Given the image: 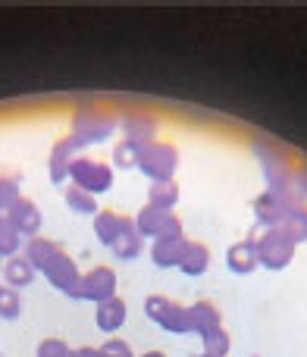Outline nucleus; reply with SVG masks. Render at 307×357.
<instances>
[{
    "instance_id": "f257e3e1",
    "label": "nucleus",
    "mask_w": 307,
    "mask_h": 357,
    "mask_svg": "<svg viewBox=\"0 0 307 357\" xmlns=\"http://www.w3.org/2000/svg\"><path fill=\"white\" fill-rule=\"evenodd\" d=\"M295 245L298 241L292 238L283 226L267 229L257 241V264H264L267 270H283V266H289V260L295 257Z\"/></svg>"
},
{
    "instance_id": "f03ea898",
    "label": "nucleus",
    "mask_w": 307,
    "mask_h": 357,
    "mask_svg": "<svg viewBox=\"0 0 307 357\" xmlns=\"http://www.w3.org/2000/svg\"><path fill=\"white\" fill-rule=\"evenodd\" d=\"M113 126H117L113 113L94 110V107H82V110L75 113V123H73V142L79 144V148L94 144V142H104V138L113 132Z\"/></svg>"
},
{
    "instance_id": "7ed1b4c3",
    "label": "nucleus",
    "mask_w": 307,
    "mask_h": 357,
    "mask_svg": "<svg viewBox=\"0 0 307 357\" xmlns=\"http://www.w3.org/2000/svg\"><path fill=\"white\" fill-rule=\"evenodd\" d=\"M179 151L166 142H151L138 151V169L144 176H151L154 182H170V176L176 173Z\"/></svg>"
},
{
    "instance_id": "20e7f679",
    "label": "nucleus",
    "mask_w": 307,
    "mask_h": 357,
    "mask_svg": "<svg viewBox=\"0 0 307 357\" xmlns=\"http://www.w3.org/2000/svg\"><path fill=\"white\" fill-rule=\"evenodd\" d=\"M69 298H82V301H94V304L110 301V298H117V273L110 266H94L79 279V285H75V291Z\"/></svg>"
},
{
    "instance_id": "39448f33",
    "label": "nucleus",
    "mask_w": 307,
    "mask_h": 357,
    "mask_svg": "<svg viewBox=\"0 0 307 357\" xmlns=\"http://www.w3.org/2000/svg\"><path fill=\"white\" fill-rule=\"evenodd\" d=\"M144 310H148V317H151L154 323H160V326L170 329V333H191V314H188V307L170 301V298L151 295L148 301H144Z\"/></svg>"
},
{
    "instance_id": "423d86ee",
    "label": "nucleus",
    "mask_w": 307,
    "mask_h": 357,
    "mask_svg": "<svg viewBox=\"0 0 307 357\" xmlns=\"http://www.w3.org/2000/svg\"><path fill=\"white\" fill-rule=\"evenodd\" d=\"M69 178H73L79 188L91 191V195H100V191H107L113 185V169L107 167V163L94 160V157H75Z\"/></svg>"
},
{
    "instance_id": "0eeeda50",
    "label": "nucleus",
    "mask_w": 307,
    "mask_h": 357,
    "mask_svg": "<svg viewBox=\"0 0 307 357\" xmlns=\"http://www.w3.org/2000/svg\"><path fill=\"white\" fill-rule=\"evenodd\" d=\"M44 276H47V282L54 285V289H60V291H66V295H73L75 291V285H79V279H82V273H79V266H75V260L69 257L66 251H60L54 260H50L47 266H44Z\"/></svg>"
},
{
    "instance_id": "6e6552de",
    "label": "nucleus",
    "mask_w": 307,
    "mask_h": 357,
    "mask_svg": "<svg viewBox=\"0 0 307 357\" xmlns=\"http://www.w3.org/2000/svg\"><path fill=\"white\" fill-rule=\"evenodd\" d=\"M75 151H79V144L73 142V135L60 138V142L54 144V151H50V182H54V185H63L69 178V173H73Z\"/></svg>"
},
{
    "instance_id": "1a4fd4ad",
    "label": "nucleus",
    "mask_w": 307,
    "mask_h": 357,
    "mask_svg": "<svg viewBox=\"0 0 307 357\" xmlns=\"http://www.w3.org/2000/svg\"><path fill=\"white\" fill-rule=\"evenodd\" d=\"M6 220H10L22 235H31V238H35L38 229H41V210H38L35 201H29V197H19V201L13 204L10 210H6Z\"/></svg>"
},
{
    "instance_id": "9d476101",
    "label": "nucleus",
    "mask_w": 307,
    "mask_h": 357,
    "mask_svg": "<svg viewBox=\"0 0 307 357\" xmlns=\"http://www.w3.org/2000/svg\"><path fill=\"white\" fill-rule=\"evenodd\" d=\"M132 226H135V220L117 213V210H100V213L94 216V232H98V238L104 241V245H113V241L123 232H129Z\"/></svg>"
},
{
    "instance_id": "9b49d317",
    "label": "nucleus",
    "mask_w": 307,
    "mask_h": 357,
    "mask_svg": "<svg viewBox=\"0 0 307 357\" xmlns=\"http://www.w3.org/2000/svg\"><path fill=\"white\" fill-rule=\"evenodd\" d=\"M94 320H98L100 333H117L126 323V301L123 298H110V301H100L94 310Z\"/></svg>"
},
{
    "instance_id": "f8f14e48",
    "label": "nucleus",
    "mask_w": 307,
    "mask_h": 357,
    "mask_svg": "<svg viewBox=\"0 0 307 357\" xmlns=\"http://www.w3.org/2000/svg\"><path fill=\"white\" fill-rule=\"evenodd\" d=\"M60 251L63 248L57 245V241L44 238V235H35V238H29V245H25V257H29V264L35 266V270H44Z\"/></svg>"
},
{
    "instance_id": "ddd939ff",
    "label": "nucleus",
    "mask_w": 307,
    "mask_h": 357,
    "mask_svg": "<svg viewBox=\"0 0 307 357\" xmlns=\"http://www.w3.org/2000/svg\"><path fill=\"white\" fill-rule=\"evenodd\" d=\"M3 282L10 285V289H19V285H29L31 279H35V266L29 264V257H19V254H13L10 260H3Z\"/></svg>"
},
{
    "instance_id": "4468645a",
    "label": "nucleus",
    "mask_w": 307,
    "mask_h": 357,
    "mask_svg": "<svg viewBox=\"0 0 307 357\" xmlns=\"http://www.w3.org/2000/svg\"><path fill=\"white\" fill-rule=\"evenodd\" d=\"M185 245H188L185 238H157L151 248L154 264L157 266H179V260H182V254H185Z\"/></svg>"
},
{
    "instance_id": "2eb2a0df",
    "label": "nucleus",
    "mask_w": 307,
    "mask_h": 357,
    "mask_svg": "<svg viewBox=\"0 0 307 357\" xmlns=\"http://www.w3.org/2000/svg\"><path fill=\"white\" fill-rule=\"evenodd\" d=\"M207 266H210V251L201 245V241H188L182 260H179V270H182L185 276H201Z\"/></svg>"
},
{
    "instance_id": "dca6fc26",
    "label": "nucleus",
    "mask_w": 307,
    "mask_h": 357,
    "mask_svg": "<svg viewBox=\"0 0 307 357\" xmlns=\"http://www.w3.org/2000/svg\"><path fill=\"white\" fill-rule=\"evenodd\" d=\"M226 264L232 273H251L257 266V245L254 241H239V245L229 248Z\"/></svg>"
},
{
    "instance_id": "f3484780",
    "label": "nucleus",
    "mask_w": 307,
    "mask_h": 357,
    "mask_svg": "<svg viewBox=\"0 0 307 357\" xmlns=\"http://www.w3.org/2000/svg\"><path fill=\"white\" fill-rule=\"evenodd\" d=\"M188 314H191V333H201L204 335V333H210V329L220 326V310H216L210 301L191 304Z\"/></svg>"
},
{
    "instance_id": "a211bd4d",
    "label": "nucleus",
    "mask_w": 307,
    "mask_h": 357,
    "mask_svg": "<svg viewBox=\"0 0 307 357\" xmlns=\"http://www.w3.org/2000/svg\"><path fill=\"white\" fill-rule=\"evenodd\" d=\"M172 210H160V207H154V204H148V207L142 210V213L135 216V226H138V232L142 235H154V241L160 238V232H163V226H166V216H170Z\"/></svg>"
},
{
    "instance_id": "6ab92c4d",
    "label": "nucleus",
    "mask_w": 307,
    "mask_h": 357,
    "mask_svg": "<svg viewBox=\"0 0 307 357\" xmlns=\"http://www.w3.org/2000/svg\"><path fill=\"white\" fill-rule=\"evenodd\" d=\"M154 119L151 116H142V113H135V116H129L126 119V142H132V144H138V148H144V144H151L154 142Z\"/></svg>"
},
{
    "instance_id": "aec40b11",
    "label": "nucleus",
    "mask_w": 307,
    "mask_h": 357,
    "mask_svg": "<svg viewBox=\"0 0 307 357\" xmlns=\"http://www.w3.org/2000/svg\"><path fill=\"white\" fill-rule=\"evenodd\" d=\"M63 201H66V207L75 210V213H94V210H98L94 195L85 188H79V185H69V188L63 191Z\"/></svg>"
},
{
    "instance_id": "412c9836",
    "label": "nucleus",
    "mask_w": 307,
    "mask_h": 357,
    "mask_svg": "<svg viewBox=\"0 0 307 357\" xmlns=\"http://www.w3.org/2000/svg\"><path fill=\"white\" fill-rule=\"evenodd\" d=\"M110 248H113V254H117V257H123V260L138 257V251H142V232H138V226H132L129 232H123Z\"/></svg>"
},
{
    "instance_id": "4be33fe9",
    "label": "nucleus",
    "mask_w": 307,
    "mask_h": 357,
    "mask_svg": "<svg viewBox=\"0 0 307 357\" xmlns=\"http://www.w3.org/2000/svg\"><path fill=\"white\" fill-rule=\"evenodd\" d=\"M22 245V232L6 216H0V257H13Z\"/></svg>"
},
{
    "instance_id": "5701e85b",
    "label": "nucleus",
    "mask_w": 307,
    "mask_h": 357,
    "mask_svg": "<svg viewBox=\"0 0 307 357\" xmlns=\"http://www.w3.org/2000/svg\"><path fill=\"white\" fill-rule=\"evenodd\" d=\"M148 197H151L154 207L170 210L172 204L179 201V188L172 185V178H170V182H154V185H151V191H148Z\"/></svg>"
},
{
    "instance_id": "b1692460",
    "label": "nucleus",
    "mask_w": 307,
    "mask_h": 357,
    "mask_svg": "<svg viewBox=\"0 0 307 357\" xmlns=\"http://www.w3.org/2000/svg\"><path fill=\"white\" fill-rule=\"evenodd\" d=\"M201 339H204V354H210V357H226V351H229V335H226V329H223V326H216V329H210V333H204Z\"/></svg>"
},
{
    "instance_id": "393cba45",
    "label": "nucleus",
    "mask_w": 307,
    "mask_h": 357,
    "mask_svg": "<svg viewBox=\"0 0 307 357\" xmlns=\"http://www.w3.org/2000/svg\"><path fill=\"white\" fill-rule=\"evenodd\" d=\"M19 176H0V216H6V210L19 201Z\"/></svg>"
},
{
    "instance_id": "a878e982",
    "label": "nucleus",
    "mask_w": 307,
    "mask_h": 357,
    "mask_svg": "<svg viewBox=\"0 0 307 357\" xmlns=\"http://www.w3.org/2000/svg\"><path fill=\"white\" fill-rule=\"evenodd\" d=\"M19 310H22L19 291L10 289V285H3V291H0V317H3V320H16Z\"/></svg>"
},
{
    "instance_id": "bb28decb",
    "label": "nucleus",
    "mask_w": 307,
    "mask_h": 357,
    "mask_svg": "<svg viewBox=\"0 0 307 357\" xmlns=\"http://www.w3.org/2000/svg\"><path fill=\"white\" fill-rule=\"evenodd\" d=\"M285 232L292 235V238L295 241H301V238H307V207H298L295 213L289 216V220H285Z\"/></svg>"
},
{
    "instance_id": "cd10ccee",
    "label": "nucleus",
    "mask_w": 307,
    "mask_h": 357,
    "mask_svg": "<svg viewBox=\"0 0 307 357\" xmlns=\"http://www.w3.org/2000/svg\"><path fill=\"white\" fill-rule=\"evenodd\" d=\"M138 144H132V142H119L117 148H113V163L117 167H135L138 163Z\"/></svg>"
},
{
    "instance_id": "c85d7f7f",
    "label": "nucleus",
    "mask_w": 307,
    "mask_h": 357,
    "mask_svg": "<svg viewBox=\"0 0 307 357\" xmlns=\"http://www.w3.org/2000/svg\"><path fill=\"white\" fill-rule=\"evenodd\" d=\"M38 357H73V348L63 339H44L38 345Z\"/></svg>"
},
{
    "instance_id": "c756f323",
    "label": "nucleus",
    "mask_w": 307,
    "mask_h": 357,
    "mask_svg": "<svg viewBox=\"0 0 307 357\" xmlns=\"http://www.w3.org/2000/svg\"><path fill=\"white\" fill-rule=\"evenodd\" d=\"M100 354L104 357H132V348L126 345L123 339H110L104 348H100Z\"/></svg>"
},
{
    "instance_id": "7c9ffc66",
    "label": "nucleus",
    "mask_w": 307,
    "mask_h": 357,
    "mask_svg": "<svg viewBox=\"0 0 307 357\" xmlns=\"http://www.w3.org/2000/svg\"><path fill=\"white\" fill-rule=\"evenodd\" d=\"M73 357H104V354H100V348H75Z\"/></svg>"
},
{
    "instance_id": "2f4dec72",
    "label": "nucleus",
    "mask_w": 307,
    "mask_h": 357,
    "mask_svg": "<svg viewBox=\"0 0 307 357\" xmlns=\"http://www.w3.org/2000/svg\"><path fill=\"white\" fill-rule=\"evenodd\" d=\"M144 357H163V354H160V351H148V354H144Z\"/></svg>"
},
{
    "instance_id": "473e14b6",
    "label": "nucleus",
    "mask_w": 307,
    "mask_h": 357,
    "mask_svg": "<svg viewBox=\"0 0 307 357\" xmlns=\"http://www.w3.org/2000/svg\"><path fill=\"white\" fill-rule=\"evenodd\" d=\"M0 291H3V285H0Z\"/></svg>"
},
{
    "instance_id": "72a5a7b5",
    "label": "nucleus",
    "mask_w": 307,
    "mask_h": 357,
    "mask_svg": "<svg viewBox=\"0 0 307 357\" xmlns=\"http://www.w3.org/2000/svg\"><path fill=\"white\" fill-rule=\"evenodd\" d=\"M204 357H210V354H204Z\"/></svg>"
}]
</instances>
